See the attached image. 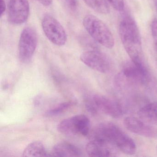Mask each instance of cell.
Segmentation results:
<instances>
[{
	"label": "cell",
	"mask_w": 157,
	"mask_h": 157,
	"mask_svg": "<svg viewBox=\"0 0 157 157\" xmlns=\"http://www.w3.org/2000/svg\"><path fill=\"white\" fill-rule=\"evenodd\" d=\"M92 139L108 141L122 152L133 155L136 151L134 140L117 125L111 122H103L97 125L91 132Z\"/></svg>",
	"instance_id": "6da1fadb"
},
{
	"label": "cell",
	"mask_w": 157,
	"mask_h": 157,
	"mask_svg": "<svg viewBox=\"0 0 157 157\" xmlns=\"http://www.w3.org/2000/svg\"><path fill=\"white\" fill-rule=\"evenodd\" d=\"M119 33L123 46L131 60L136 64L145 65L141 36L133 19L130 16L124 17L119 25Z\"/></svg>",
	"instance_id": "7a4b0ae2"
},
{
	"label": "cell",
	"mask_w": 157,
	"mask_h": 157,
	"mask_svg": "<svg viewBox=\"0 0 157 157\" xmlns=\"http://www.w3.org/2000/svg\"><path fill=\"white\" fill-rule=\"evenodd\" d=\"M150 79L149 74L146 65L136 64L131 60L123 66L122 71L115 78L117 88L125 89L136 84H145Z\"/></svg>",
	"instance_id": "3957f363"
},
{
	"label": "cell",
	"mask_w": 157,
	"mask_h": 157,
	"mask_svg": "<svg viewBox=\"0 0 157 157\" xmlns=\"http://www.w3.org/2000/svg\"><path fill=\"white\" fill-rule=\"evenodd\" d=\"M83 26L91 37L108 49L115 46L113 35L108 26L101 20L93 15H86L82 21Z\"/></svg>",
	"instance_id": "277c9868"
},
{
	"label": "cell",
	"mask_w": 157,
	"mask_h": 157,
	"mask_svg": "<svg viewBox=\"0 0 157 157\" xmlns=\"http://www.w3.org/2000/svg\"><path fill=\"white\" fill-rule=\"evenodd\" d=\"M90 129V120L87 116L77 115L62 120L57 126L59 133L66 136H87Z\"/></svg>",
	"instance_id": "5b68a950"
},
{
	"label": "cell",
	"mask_w": 157,
	"mask_h": 157,
	"mask_svg": "<svg viewBox=\"0 0 157 157\" xmlns=\"http://www.w3.org/2000/svg\"><path fill=\"white\" fill-rule=\"evenodd\" d=\"M43 32L52 44L58 46L66 44L67 36L66 30L56 19L50 14H46L42 21Z\"/></svg>",
	"instance_id": "8992f818"
},
{
	"label": "cell",
	"mask_w": 157,
	"mask_h": 157,
	"mask_svg": "<svg viewBox=\"0 0 157 157\" xmlns=\"http://www.w3.org/2000/svg\"><path fill=\"white\" fill-rule=\"evenodd\" d=\"M37 36L35 30L31 27L23 29L20 36L18 45L19 58L21 62H29L36 50Z\"/></svg>",
	"instance_id": "52a82bcc"
},
{
	"label": "cell",
	"mask_w": 157,
	"mask_h": 157,
	"mask_svg": "<svg viewBox=\"0 0 157 157\" xmlns=\"http://www.w3.org/2000/svg\"><path fill=\"white\" fill-rule=\"evenodd\" d=\"M80 59L86 66L101 73H107L112 69V61L108 56L96 49L83 52Z\"/></svg>",
	"instance_id": "ba28073f"
},
{
	"label": "cell",
	"mask_w": 157,
	"mask_h": 157,
	"mask_svg": "<svg viewBox=\"0 0 157 157\" xmlns=\"http://www.w3.org/2000/svg\"><path fill=\"white\" fill-rule=\"evenodd\" d=\"M8 19L10 23L20 25L29 18L30 5L28 0H10L8 5Z\"/></svg>",
	"instance_id": "9c48e42d"
},
{
	"label": "cell",
	"mask_w": 157,
	"mask_h": 157,
	"mask_svg": "<svg viewBox=\"0 0 157 157\" xmlns=\"http://www.w3.org/2000/svg\"><path fill=\"white\" fill-rule=\"evenodd\" d=\"M91 98L97 111L113 118H119L123 115L122 107L116 101L101 94H95Z\"/></svg>",
	"instance_id": "30bf717a"
},
{
	"label": "cell",
	"mask_w": 157,
	"mask_h": 157,
	"mask_svg": "<svg viewBox=\"0 0 157 157\" xmlns=\"http://www.w3.org/2000/svg\"><path fill=\"white\" fill-rule=\"evenodd\" d=\"M85 149L87 154L90 157H116L118 154V149L116 146L101 140H91Z\"/></svg>",
	"instance_id": "8fae6325"
},
{
	"label": "cell",
	"mask_w": 157,
	"mask_h": 157,
	"mask_svg": "<svg viewBox=\"0 0 157 157\" xmlns=\"http://www.w3.org/2000/svg\"><path fill=\"white\" fill-rule=\"evenodd\" d=\"M124 124L126 128L132 133L149 138H157V128L140 119L129 117L125 118Z\"/></svg>",
	"instance_id": "7c38bea8"
},
{
	"label": "cell",
	"mask_w": 157,
	"mask_h": 157,
	"mask_svg": "<svg viewBox=\"0 0 157 157\" xmlns=\"http://www.w3.org/2000/svg\"><path fill=\"white\" fill-rule=\"evenodd\" d=\"M51 153L52 156L77 157L81 156L82 152L75 145L67 142H62L54 146Z\"/></svg>",
	"instance_id": "4fadbf2b"
},
{
	"label": "cell",
	"mask_w": 157,
	"mask_h": 157,
	"mask_svg": "<svg viewBox=\"0 0 157 157\" xmlns=\"http://www.w3.org/2000/svg\"><path fill=\"white\" fill-rule=\"evenodd\" d=\"M140 119L145 123L157 125V102L148 104L138 112Z\"/></svg>",
	"instance_id": "5bb4252c"
},
{
	"label": "cell",
	"mask_w": 157,
	"mask_h": 157,
	"mask_svg": "<svg viewBox=\"0 0 157 157\" xmlns=\"http://www.w3.org/2000/svg\"><path fill=\"white\" fill-rule=\"evenodd\" d=\"M44 144L40 141H35L29 144L23 152V157H40L49 156Z\"/></svg>",
	"instance_id": "9a60e30c"
},
{
	"label": "cell",
	"mask_w": 157,
	"mask_h": 157,
	"mask_svg": "<svg viewBox=\"0 0 157 157\" xmlns=\"http://www.w3.org/2000/svg\"><path fill=\"white\" fill-rule=\"evenodd\" d=\"M92 10L99 13L107 14L110 13V4L107 0H83Z\"/></svg>",
	"instance_id": "2e32d148"
},
{
	"label": "cell",
	"mask_w": 157,
	"mask_h": 157,
	"mask_svg": "<svg viewBox=\"0 0 157 157\" xmlns=\"http://www.w3.org/2000/svg\"><path fill=\"white\" fill-rule=\"evenodd\" d=\"M73 102L71 101L65 102L60 104L56 107L48 110L46 112L45 116L47 117H54L58 115L64 113L70 107L73 105Z\"/></svg>",
	"instance_id": "e0dca14e"
},
{
	"label": "cell",
	"mask_w": 157,
	"mask_h": 157,
	"mask_svg": "<svg viewBox=\"0 0 157 157\" xmlns=\"http://www.w3.org/2000/svg\"><path fill=\"white\" fill-rule=\"evenodd\" d=\"M109 4L115 10L121 12L124 10L125 8L124 0H107Z\"/></svg>",
	"instance_id": "ac0fdd59"
},
{
	"label": "cell",
	"mask_w": 157,
	"mask_h": 157,
	"mask_svg": "<svg viewBox=\"0 0 157 157\" xmlns=\"http://www.w3.org/2000/svg\"><path fill=\"white\" fill-rule=\"evenodd\" d=\"M151 30L154 45L157 51V20L156 19H155L151 22Z\"/></svg>",
	"instance_id": "d6986e66"
},
{
	"label": "cell",
	"mask_w": 157,
	"mask_h": 157,
	"mask_svg": "<svg viewBox=\"0 0 157 157\" xmlns=\"http://www.w3.org/2000/svg\"><path fill=\"white\" fill-rule=\"evenodd\" d=\"M0 7H1V16L2 17L3 14H4L5 12L6 11L7 7H6V4L4 0H0Z\"/></svg>",
	"instance_id": "ffe728a7"
},
{
	"label": "cell",
	"mask_w": 157,
	"mask_h": 157,
	"mask_svg": "<svg viewBox=\"0 0 157 157\" xmlns=\"http://www.w3.org/2000/svg\"><path fill=\"white\" fill-rule=\"evenodd\" d=\"M36 1L45 7H49L53 2V0H36Z\"/></svg>",
	"instance_id": "44dd1931"
},
{
	"label": "cell",
	"mask_w": 157,
	"mask_h": 157,
	"mask_svg": "<svg viewBox=\"0 0 157 157\" xmlns=\"http://www.w3.org/2000/svg\"><path fill=\"white\" fill-rule=\"evenodd\" d=\"M71 9L75 10L77 7V0H66Z\"/></svg>",
	"instance_id": "7402d4cb"
},
{
	"label": "cell",
	"mask_w": 157,
	"mask_h": 157,
	"mask_svg": "<svg viewBox=\"0 0 157 157\" xmlns=\"http://www.w3.org/2000/svg\"><path fill=\"white\" fill-rule=\"evenodd\" d=\"M156 151H157V147H156Z\"/></svg>",
	"instance_id": "603a6c76"
}]
</instances>
